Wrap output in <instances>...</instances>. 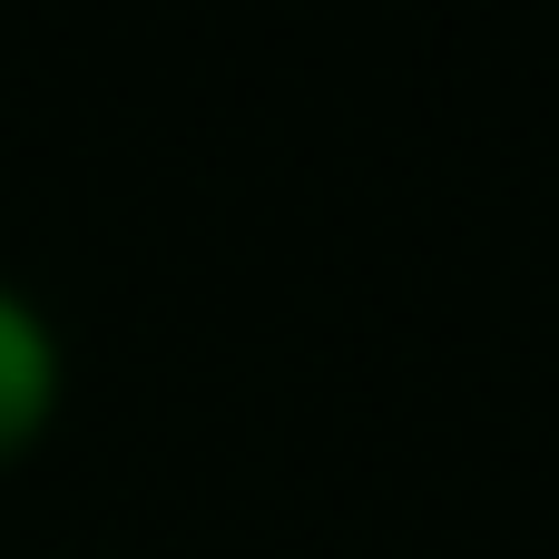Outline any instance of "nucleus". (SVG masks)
Masks as SVG:
<instances>
[{"label":"nucleus","mask_w":559,"mask_h":559,"mask_svg":"<svg viewBox=\"0 0 559 559\" xmlns=\"http://www.w3.org/2000/svg\"><path fill=\"white\" fill-rule=\"evenodd\" d=\"M59 383H69V354H59V324L29 285L0 275V462H20L49 413H59Z\"/></svg>","instance_id":"obj_1"}]
</instances>
